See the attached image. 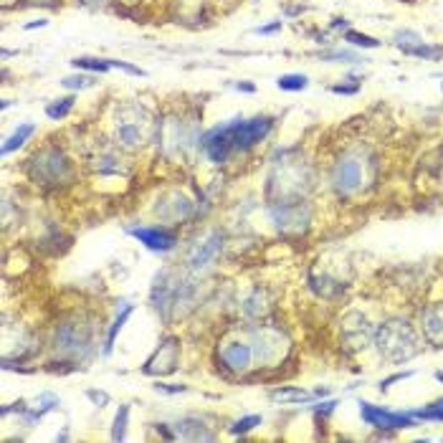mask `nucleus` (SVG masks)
<instances>
[{
    "mask_svg": "<svg viewBox=\"0 0 443 443\" xmlns=\"http://www.w3.org/2000/svg\"><path fill=\"white\" fill-rule=\"evenodd\" d=\"M375 342L388 362H405L418 352V337L405 320H388L380 324Z\"/></svg>",
    "mask_w": 443,
    "mask_h": 443,
    "instance_id": "f257e3e1",
    "label": "nucleus"
},
{
    "mask_svg": "<svg viewBox=\"0 0 443 443\" xmlns=\"http://www.w3.org/2000/svg\"><path fill=\"white\" fill-rule=\"evenodd\" d=\"M28 172H31L33 183L43 185V188H56V185L66 183L71 177V163L61 150L43 147L41 152H36L28 160Z\"/></svg>",
    "mask_w": 443,
    "mask_h": 443,
    "instance_id": "f03ea898",
    "label": "nucleus"
},
{
    "mask_svg": "<svg viewBox=\"0 0 443 443\" xmlns=\"http://www.w3.org/2000/svg\"><path fill=\"white\" fill-rule=\"evenodd\" d=\"M91 340H94V334H91V327H89L87 322L71 317V320L61 322L56 327L54 347L63 357H79V354H84L91 347Z\"/></svg>",
    "mask_w": 443,
    "mask_h": 443,
    "instance_id": "7ed1b4c3",
    "label": "nucleus"
},
{
    "mask_svg": "<svg viewBox=\"0 0 443 443\" xmlns=\"http://www.w3.org/2000/svg\"><path fill=\"white\" fill-rule=\"evenodd\" d=\"M117 144L124 150H140L147 137H150V122H147V112L142 110H124L122 117L117 119Z\"/></svg>",
    "mask_w": 443,
    "mask_h": 443,
    "instance_id": "20e7f679",
    "label": "nucleus"
},
{
    "mask_svg": "<svg viewBox=\"0 0 443 443\" xmlns=\"http://www.w3.org/2000/svg\"><path fill=\"white\" fill-rule=\"evenodd\" d=\"M231 127V137H233V144H236V152H248L251 147L266 140L269 132L273 127V119L271 117H253V119H231L228 122Z\"/></svg>",
    "mask_w": 443,
    "mask_h": 443,
    "instance_id": "39448f33",
    "label": "nucleus"
},
{
    "mask_svg": "<svg viewBox=\"0 0 443 443\" xmlns=\"http://www.w3.org/2000/svg\"><path fill=\"white\" fill-rule=\"evenodd\" d=\"M362 177H365V167H362L360 157L345 155L332 170V185L334 190H337V195L347 198V195L357 193L362 188Z\"/></svg>",
    "mask_w": 443,
    "mask_h": 443,
    "instance_id": "423d86ee",
    "label": "nucleus"
},
{
    "mask_svg": "<svg viewBox=\"0 0 443 443\" xmlns=\"http://www.w3.org/2000/svg\"><path fill=\"white\" fill-rule=\"evenodd\" d=\"M218 360L225 370H231V373L241 375V373H246V370L253 365V360H256L253 345L251 342H243V340L223 342L218 347Z\"/></svg>",
    "mask_w": 443,
    "mask_h": 443,
    "instance_id": "0eeeda50",
    "label": "nucleus"
},
{
    "mask_svg": "<svg viewBox=\"0 0 443 443\" xmlns=\"http://www.w3.org/2000/svg\"><path fill=\"white\" fill-rule=\"evenodd\" d=\"M360 416L368 426L380 428V430H400V428H413V426H416L410 416L390 413V410H382L380 405H373V403H360Z\"/></svg>",
    "mask_w": 443,
    "mask_h": 443,
    "instance_id": "6e6552de",
    "label": "nucleus"
},
{
    "mask_svg": "<svg viewBox=\"0 0 443 443\" xmlns=\"http://www.w3.org/2000/svg\"><path fill=\"white\" fill-rule=\"evenodd\" d=\"M177 354H180V342L175 337H165L160 342V347L155 350V354L144 362L142 370L147 375H170L177 368Z\"/></svg>",
    "mask_w": 443,
    "mask_h": 443,
    "instance_id": "1a4fd4ad",
    "label": "nucleus"
},
{
    "mask_svg": "<svg viewBox=\"0 0 443 443\" xmlns=\"http://www.w3.org/2000/svg\"><path fill=\"white\" fill-rule=\"evenodd\" d=\"M130 236H135L142 246H147L150 251L167 253L177 246V236L163 225H140V228H130Z\"/></svg>",
    "mask_w": 443,
    "mask_h": 443,
    "instance_id": "9d476101",
    "label": "nucleus"
},
{
    "mask_svg": "<svg viewBox=\"0 0 443 443\" xmlns=\"http://www.w3.org/2000/svg\"><path fill=\"white\" fill-rule=\"evenodd\" d=\"M220 248H223V236L218 231L208 233L203 241H198V243L193 246L190 256H188V266H190L193 271H205L213 261L218 259Z\"/></svg>",
    "mask_w": 443,
    "mask_h": 443,
    "instance_id": "9b49d317",
    "label": "nucleus"
},
{
    "mask_svg": "<svg viewBox=\"0 0 443 443\" xmlns=\"http://www.w3.org/2000/svg\"><path fill=\"white\" fill-rule=\"evenodd\" d=\"M396 46L403 48V54H408V56H423V59H436V56H441V48L426 46L421 36L408 33V31H403V33L396 36Z\"/></svg>",
    "mask_w": 443,
    "mask_h": 443,
    "instance_id": "f8f14e48",
    "label": "nucleus"
},
{
    "mask_svg": "<svg viewBox=\"0 0 443 443\" xmlns=\"http://www.w3.org/2000/svg\"><path fill=\"white\" fill-rule=\"evenodd\" d=\"M423 334L436 347H443V304L426 309V314H423Z\"/></svg>",
    "mask_w": 443,
    "mask_h": 443,
    "instance_id": "ddd939ff",
    "label": "nucleus"
},
{
    "mask_svg": "<svg viewBox=\"0 0 443 443\" xmlns=\"http://www.w3.org/2000/svg\"><path fill=\"white\" fill-rule=\"evenodd\" d=\"M132 312H135V307H132V304H122V312H117V317H114V322H112L110 332H107V342H104V354L112 352V347H114V342H117V334L124 329V324H127V320H130Z\"/></svg>",
    "mask_w": 443,
    "mask_h": 443,
    "instance_id": "4468645a",
    "label": "nucleus"
},
{
    "mask_svg": "<svg viewBox=\"0 0 443 443\" xmlns=\"http://www.w3.org/2000/svg\"><path fill=\"white\" fill-rule=\"evenodd\" d=\"M33 132H36V124H21V127L13 132V135L8 137L6 144H3V150H0V152H3V155H10V152L21 150L23 144H26V140L33 135Z\"/></svg>",
    "mask_w": 443,
    "mask_h": 443,
    "instance_id": "2eb2a0df",
    "label": "nucleus"
},
{
    "mask_svg": "<svg viewBox=\"0 0 443 443\" xmlns=\"http://www.w3.org/2000/svg\"><path fill=\"white\" fill-rule=\"evenodd\" d=\"M271 398L281 403H307L312 400L314 396H309L307 390H299V388H281V390H273Z\"/></svg>",
    "mask_w": 443,
    "mask_h": 443,
    "instance_id": "dca6fc26",
    "label": "nucleus"
},
{
    "mask_svg": "<svg viewBox=\"0 0 443 443\" xmlns=\"http://www.w3.org/2000/svg\"><path fill=\"white\" fill-rule=\"evenodd\" d=\"M76 104V96H66V99H56L54 104H48L46 107V114L51 117V119H63V117L71 114V110H74Z\"/></svg>",
    "mask_w": 443,
    "mask_h": 443,
    "instance_id": "f3484780",
    "label": "nucleus"
},
{
    "mask_svg": "<svg viewBox=\"0 0 443 443\" xmlns=\"http://www.w3.org/2000/svg\"><path fill=\"white\" fill-rule=\"evenodd\" d=\"M276 87H279L281 91H301V89L309 87V79L304 74H284L279 76Z\"/></svg>",
    "mask_w": 443,
    "mask_h": 443,
    "instance_id": "a211bd4d",
    "label": "nucleus"
},
{
    "mask_svg": "<svg viewBox=\"0 0 443 443\" xmlns=\"http://www.w3.org/2000/svg\"><path fill=\"white\" fill-rule=\"evenodd\" d=\"M76 68H87V71H94V74H104V71H110L112 68V61L110 59H87V56H82V59H74Z\"/></svg>",
    "mask_w": 443,
    "mask_h": 443,
    "instance_id": "6ab92c4d",
    "label": "nucleus"
},
{
    "mask_svg": "<svg viewBox=\"0 0 443 443\" xmlns=\"http://www.w3.org/2000/svg\"><path fill=\"white\" fill-rule=\"evenodd\" d=\"M127 418H130V405H122L114 416V428H112V441H124L127 438Z\"/></svg>",
    "mask_w": 443,
    "mask_h": 443,
    "instance_id": "aec40b11",
    "label": "nucleus"
},
{
    "mask_svg": "<svg viewBox=\"0 0 443 443\" xmlns=\"http://www.w3.org/2000/svg\"><path fill=\"white\" fill-rule=\"evenodd\" d=\"M345 41L352 43V46H360V48H377V46H380V41H377V38H373V36H365V33H357V31H347Z\"/></svg>",
    "mask_w": 443,
    "mask_h": 443,
    "instance_id": "412c9836",
    "label": "nucleus"
},
{
    "mask_svg": "<svg viewBox=\"0 0 443 443\" xmlns=\"http://www.w3.org/2000/svg\"><path fill=\"white\" fill-rule=\"evenodd\" d=\"M256 426H261V416H246V418H241V421L233 423L231 433H233V436H243V433L253 430Z\"/></svg>",
    "mask_w": 443,
    "mask_h": 443,
    "instance_id": "4be33fe9",
    "label": "nucleus"
},
{
    "mask_svg": "<svg viewBox=\"0 0 443 443\" xmlns=\"http://www.w3.org/2000/svg\"><path fill=\"white\" fill-rule=\"evenodd\" d=\"M418 418H426V421H443V398L436 403H430L428 408H423L416 413Z\"/></svg>",
    "mask_w": 443,
    "mask_h": 443,
    "instance_id": "5701e85b",
    "label": "nucleus"
},
{
    "mask_svg": "<svg viewBox=\"0 0 443 443\" xmlns=\"http://www.w3.org/2000/svg\"><path fill=\"white\" fill-rule=\"evenodd\" d=\"M61 84L66 89H89L94 84V76H68V79H63Z\"/></svg>",
    "mask_w": 443,
    "mask_h": 443,
    "instance_id": "b1692460",
    "label": "nucleus"
},
{
    "mask_svg": "<svg viewBox=\"0 0 443 443\" xmlns=\"http://www.w3.org/2000/svg\"><path fill=\"white\" fill-rule=\"evenodd\" d=\"M327 59H334V61H347V63H357V61H360V56L350 54V51H334V54H329Z\"/></svg>",
    "mask_w": 443,
    "mask_h": 443,
    "instance_id": "393cba45",
    "label": "nucleus"
},
{
    "mask_svg": "<svg viewBox=\"0 0 443 443\" xmlns=\"http://www.w3.org/2000/svg\"><path fill=\"white\" fill-rule=\"evenodd\" d=\"M413 375V373H396V375H390V377H385V380L380 382V390L385 393V390L393 385V382H400V380H408V377Z\"/></svg>",
    "mask_w": 443,
    "mask_h": 443,
    "instance_id": "a878e982",
    "label": "nucleus"
},
{
    "mask_svg": "<svg viewBox=\"0 0 443 443\" xmlns=\"http://www.w3.org/2000/svg\"><path fill=\"white\" fill-rule=\"evenodd\" d=\"M155 388L163 390V393H185V385H167V382H157Z\"/></svg>",
    "mask_w": 443,
    "mask_h": 443,
    "instance_id": "bb28decb",
    "label": "nucleus"
},
{
    "mask_svg": "<svg viewBox=\"0 0 443 443\" xmlns=\"http://www.w3.org/2000/svg\"><path fill=\"white\" fill-rule=\"evenodd\" d=\"M360 89V84H352V87H347V84H337V87H332V91H337V94H354Z\"/></svg>",
    "mask_w": 443,
    "mask_h": 443,
    "instance_id": "cd10ccee",
    "label": "nucleus"
},
{
    "mask_svg": "<svg viewBox=\"0 0 443 443\" xmlns=\"http://www.w3.org/2000/svg\"><path fill=\"white\" fill-rule=\"evenodd\" d=\"M276 31H281V21L271 23V26H264V28H256V33L261 36H269V33H276Z\"/></svg>",
    "mask_w": 443,
    "mask_h": 443,
    "instance_id": "c85d7f7f",
    "label": "nucleus"
},
{
    "mask_svg": "<svg viewBox=\"0 0 443 443\" xmlns=\"http://www.w3.org/2000/svg\"><path fill=\"white\" fill-rule=\"evenodd\" d=\"M28 6H48V8H54L59 6V0H26Z\"/></svg>",
    "mask_w": 443,
    "mask_h": 443,
    "instance_id": "c756f323",
    "label": "nucleus"
},
{
    "mask_svg": "<svg viewBox=\"0 0 443 443\" xmlns=\"http://www.w3.org/2000/svg\"><path fill=\"white\" fill-rule=\"evenodd\" d=\"M233 87L239 89V91H256V87H253V84H233Z\"/></svg>",
    "mask_w": 443,
    "mask_h": 443,
    "instance_id": "7c9ffc66",
    "label": "nucleus"
},
{
    "mask_svg": "<svg viewBox=\"0 0 443 443\" xmlns=\"http://www.w3.org/2000/svg\"><path fill=\"white\" fill-rule=\"evenodd\" d=\"M46 23H48V21H38V23H28V26H26V28H28V31H33V28H43V26H46Z\"/></svg>",
    "mask_w": 443,
    "mask_h": 443,
    "instance_id": "2f4dec72",
    "label": "nucleus"
},
{
    "mask_svg": "<svg viewBox=\"0 0 443 443\" xmlns=\"http://www.w3.org/2000/svg\"><path fill=\"white\" fill-rule=\"evenodd\" d=\"M84 3H89V6H99L102 0H84Z\"/></svg>",
    "mask_w": 443,
    "mask_h": 443,
    "instance_id": "473e14b6",
    "label": "nucleus"
},
{
    "mask_svg": "<svg viewBox=\"0 0 443 443\" xmlns=\"http://www.w3.org/2000/svg\"><path fill=\"white\" fill-rule=\"evenodd\" d=\"M436 380H438V382H443V373H436Z\"/></svg>",
    "mask_w": 443,
    "mask_h": 443,
    "instance_id": "72a5a7b5",
    "label": "nucleus"
}]
</instances>
